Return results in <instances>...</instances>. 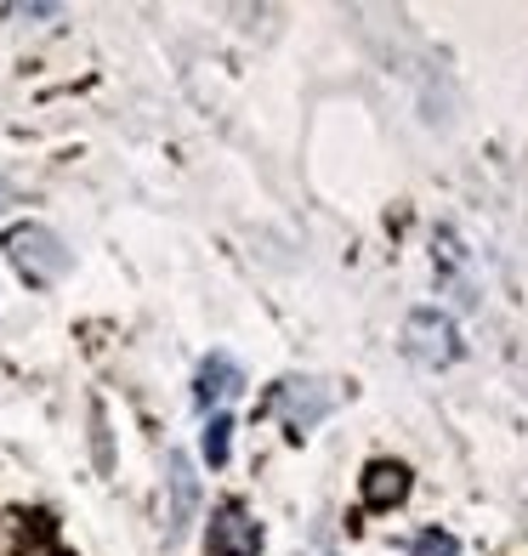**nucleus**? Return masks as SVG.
<instances>
[{
	"mask_svg": "<svg viewBox=\"0 0 528 556\" xmlns=\"http://www.w3.org/2000/svg\"><path fill=\"white\" fill-rule=\"evenodd\" d=\"M273 409L285 415V426H290V438H301V432H313V426L330 415V387L324 381H301V375H290V381L273 392Z\"/></svg>",
	"mask_w": 528,
	"mask_h": 556,
	"instance_id": "5",
	"label": "nucleus"
},
{
	"mask_svg": "<svg viewBox=\"0 0 528 556\" xmlns=\"http://www.w3.org/2000/svg\"><path fill=\"white\" fill-rule=\"evenodd\" d=\"M404 494H410V471L398 466V460H375L364 471V500L375 505V511H387V505H398Z\"/></svg>",
	"mask_w": 528,
	"mask_h": 556,
	"instance_id": "7",
	"label": "nucleus"
},
{
	"mask_svg": "<svg viewBox=\"0 0 528 556\" xmlns=\"http://www.w3.org/2000/svg\"><path fill=\"white\" fill-rule=\"evenodd\" d=\"M239 392H244V369L228 358V352H211V358L193 369V403H199V409L222 415V403L239 397Z\"/></svg>",
	"mask_w": 528,
	"mask_h": 556,
	"instance_id": "6",
	"label": "nucleus"
},
{
	"mask_svg": "<svg viewBox=\"0 0 528 556\" xmlns=\"http://www.w3.org/2000/svg\"><path fill=\"white\" fill-rule=\"evenodd\" d=\"M404 352H410L415 364H426V369L455 364V358H461V330H455V318L438 313V307L410 313V324H404Z\"/></svg>",
	"mask_w": 528,
	"mask_h": 556,
	"instance_id": "2",
	"label": "nucleus"
},
{
	"mask_svg": "<svg viewBox=\"0 0 528 556\" xmlns=\"http://www.w3.org/2000/svg\"><path fill=\"white\" fill-rule=\"evenodd\" d=\"M410 556H461V540L443 534V528H426V534L410 540Z\"/></svg>",
	"mask_w": 528,
	"mask_h": 556,
	"instance_id": "10",
	"label": "nucleus"
},
{
	"mask_svg": "<svg viewBox=\"0 0 528 556\" xmlns=\"http://www.w3.org/2000/svg\"><path fill=\"white\" fill-rule=\"evenodd\" d=\"M7 205H12V188H7V182H0V211H7Z\"/></svg>",
	"mask_w": 528,
	"mask_h": 556,
	"instance_id": "11",
	"label": "nucleus"
},
{
	"mask_svg": "<svg viewBox=\"0 0 528 556\" xmlns=\"http://www.w3.org/2000/svg\"><path fill=\"white\" fill-rule=\"evenodd\" d=\"M199 454H205V466H211V471L228 466V454H234V415H211V420H205Z\"/></svg>",
	"mask_w": 528,
	"mask_h": 556,
	"instance_id": "9",
	"label": "nucleus"
},
{
	"mask_svg": "<svg viewBox=\"0 0 528 556\" xmlns=\"http://www.w3.org/2000/svg\"><path fill=\"white\" fill-rule=\"evenodd\" d=\"M165 494H171V511H165V540L176 545L193 528V511H199V477H193V460L183 448H171L165 460Z\"/></svg>",
	"mask_w": 528,
	"mask_h": 556,
	"instance_id": "4",
	"label": "nucleus"
},
{
	"mask_svg": "<svg viewBox=\"0 0 528 556\" xmlns=\"http://www.w3.org/2000/svg\"><path fill=\"white\" fill-rule=\"evenodd\" d=\"M0 250H7L12 273H17L29 290H52L58 278H68V262H74V256H68V244L52 233V227H40V222H17V227H7Z\"/></svg>",
	"mask_w": 528,
	"mask_h": 556,
	"instance_id": "1",
	"label": "nucleus"
},
{
	"mask_svg": "<svg viewBox=\"0 0 528 556\" xmlns=\"http://www.w3.org/2000/svg\"><path fill=\"white\" fill-rule=\"evenodd\" d=\"M0 556H52V551H46L40 522L17 517V511H0Z\"/></svg>",
	"mask_w": 528,
	"mask_h": 556,
	"instance_id": "8",
	"label": "nucleus"
},
{
	"mask_svg": "<svg viewBox=\"0 0 528 556\" xmlns=\"http://www.w3.org/2000/svg\"><path fill=\"white\" fill-rule=\"evenodd\" d=\"M205 545H211L205 556H256L262 551V528H256V517H250L239 500H222L211 511Z\"/></svg>",
	"mask_w": 528,
	"mask_h": 556,
	"instance_id": "3",
	"label": "nucleus"
}]
</instances>
